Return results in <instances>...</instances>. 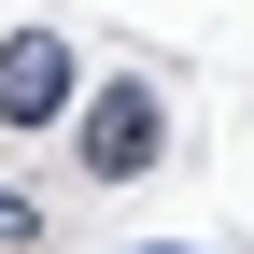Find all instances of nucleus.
Here are the masks:
<instances>
[{
	"mask_svg": "<svg viewBox=\"0 0 254 254\" xmlns=\"http://www.w3.org/2000/svg\"><path fill=\"white\" fill-rule=\"evenodd\" d=\"M0 113L14 127L71 113V43H57V28H14V43H0Z\"/></svg>",
	"mask_w": 254,
	"mask_h": 254,
	"instance_id": "f257e3e1",
	"label": "nucleus"
},
{
	"mask_svg": "<svg viewBox=\"0 0 254 254\" xmlns=\"http://www.w3.org/2000/svg\"><path fill=\"white\" fill-rule=\"evenodd\" d=\"M85 155H99V184H141V170H155V85H99Z\"/></svg>",
	"mask_w": 254,
	"mask_h": 254,
	"instance_id": "f03ea898",
	"label": "nucleus"
},
{
	"mask_svg": "<svg viewBox=\"0 0 254 254\" xmlns=\"http://www.w3.org/2000/svg\"><path fill=\"white\" fill-rule=\"evenodd\" d=\"M0 240H43V212H28V198H14V184H0Z\"/></svg>",
	"mask_w": 254,
	"mask_h": 254,
	"instance_id": "7ed1b4c3",
	"label": "nucleus"
}]
</instances>
